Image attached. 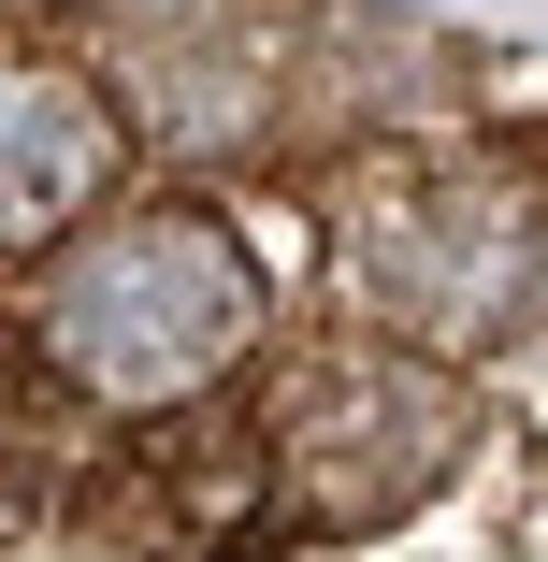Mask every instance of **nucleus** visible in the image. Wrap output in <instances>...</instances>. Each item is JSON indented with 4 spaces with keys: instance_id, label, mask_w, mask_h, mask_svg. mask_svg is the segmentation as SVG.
Instances as JSON below:
<instances>
[{
    "instance_id": "nucleus-1",
    "label": "nucleus",
    "mask_w": 548,
    "mask_h": 562,
    "mask_svg": "<svg viewBox=\"0 0 548 562\" xmlns=\"http://www.w3.org/2000/svg\"><path fill=\"white\" fill-rule=\"evenodd\" d=\"M275 331V274L260 246L232 232L216 202H116L44 260L30 289V361L116 418H159V404H202L246 347Z\"/></svg>"
},
{
    "instance_id": "nucleus-2",
    "label": "nucleus",
    "mask_w": 548,
    "mask_h": 562,
    "mask_svg": "<svg viewBox=\"0 0 548 562\" xmlns=\"http://www.w3.org/2000/svg\"><path fill=\"white\" fill-rule=\"evenodd\" d=\"M333 274H347V303H361L376 347L462 375L477 347H505V331L534 317L548 232H534L505 188H477V173H376L333 216Z\"/></svg>"
},
{
    "instance_id": "nucleus-3",
    "label": "nucleus",
    "mask_w": 548,
    "mask_h": 562,
    "mask_svg": "<svg viewBox=\"0 0 548 562\" xmlns=\"http://www.w3.org/2000/svg\"><path fill=\"white\" fill-rule=\"evenodd\" d=\"M462 432H477V390L448 361H404V347H333V361H303L275 432H260V476L303 533H390L404 505L448 491L462 462Z\"/></svg>"
},
{
    "instance_id": "nucleus-4",
    "label": "nucleus",
    "mask_w": 548,
    "mask_h": 562,
    "mask_svg": "<svg viewBox=\"0 0 548 562\" xmlns=\"http://www.w3.org/2000/svg\"><path fill=\"white\" fill-rule=\"evenodd\" d=\"M101 58L174 159L275 145L289 116V0H101Z\"/></svg>"
},
{
    "instance_id": "nucleus-5",
    "label": "nucleus",
    "mask_w": 548,
    "mask_h": 562,
    "mask_svg": "<svg viewBox=\"0 0 548 562\" xmlns=\"http://www.w3.org/2000/svg\"><path fill=\"white\" fill-rule=\"evenodd\" d=\"M116 101H101L87 72H58V58H0V246H72L87 216H101V188H116Z\"/></svg>"
},
{
    "instance_id": "nucleus-6",
    "label": "nucleus",
    "mask_w": 548,
    "mask_h": 562,
    "mask_svg": "<svg viewBox=\"0 0 548 562\" xmlns=\"http://www.w3.org/2000/svg\"><path fill=\"white\" fill-rule=\"evenodd\" d=\"M534 159H548V131H534Z\"/></svg>"
}]
</instances>
